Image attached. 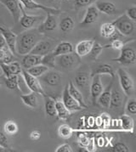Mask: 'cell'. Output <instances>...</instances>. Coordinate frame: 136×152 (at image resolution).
I'll use <instances>...</instances> for the list:
<instances>
[{"label":"cell","instance_id":"obj_30","mask_svg":"<svg viewBox=\"0 0 136 152\" xmlns=\"http://www.w3.org/2000/svg\"><path fill=\"white\" fill-rule=\"evenodd\" d=\"M119 122L121 123V127L124 131L127 132H133L134 130V119L129 115H123L120 117Z\"/></svg>","mask_w":136,"mask_h":152},{"label":"cell","instance_id":"obj_53","mask_svg":"<svg viewBox=\"0 0 136 152\" xmlns=\"http://www.w3.org/2000/svg\"><path fill=\"white\" fill-rule=\"evenodd\" d=\"M9 151V150H8V149H4V148H3V147H1V146H0V152H3V151Z\"/></svg>","mask_w":136,"mask_h":152},{"label":"cell","instance_id":"obj_20","mask_svg":"<svg viewBox=\"0 0 136 152\" xmlns=\"http://www.w3.org/2000/svg\"><path fill=\"white\" fill-rule=\"evenodd\" d=\"M123 104H124L123 94L118 89H112L111 88L109 108L111 110H115L119 109L120 107H122Z\"/></svg>","mask_w":136,"mask_h":152},{"label":"cell","instance_id":"obj_5","mask_svg":"<svg viewBox=\"0 0 136 152\" xmlns=\"http://www.w3.org/2000/svg\"><path fill=\"white\" fill-rule=\"evenodd\" d=\"M120 86L124 93L127 96H131L134 93V81L129 73L124 71L123 68H119L118 71Z\"/></svg>","mask_w":136,"mask_h":152},{"label":"cell","instance_id":"obj_7","mask_svg":"<svg viewBox=\"0 0 136 152\" xmlns=\"http://www.w3.org/2000/svg\"><path fill=\"white\" fill-rule=\"evenodd\" d=\"M21 73H22V76H23V78H24L26 84L27 88L31 92H34L37 94H40V95H42L43 97L46 96L45 93L43 91V88H42V86H41L37 77L31 76V74H29V73L27 72L25 69L21 70Z\"/></svg>","mask_w":136,"mask_h":152},{"label":"cell","instance_id":"obj_34","mask_svg":"<svg viewBox=\"0 0 136 152\" xmlns=\"http://www.w3.org/2000/svg\"><path fill=\"white\" fill-rule=\"evenodd\" d=\"M74 129L67 124H62L59 127V129H58V134L60 135V137L65 140L70 139L72 136V134H74Z\"/></svg>","mask_w":136,"mask_h":152},{"label":"cell","instance_id":"obj_24","mask_svg":"<svg viewBox=\"0 0 136 152\" xmlns=\"http://www.w3.org/2000/svg\"><path fill=\"white\" fill-rule=\"evenodd\" d=\"M20 99H21L22 102L28 107L36 108L37 106L38 99H37V94L34 92H31V94H21Z\"/></svg>","mask_w":136,"mask_h":152},{"label":"cell","instance_id":"obj_17","mask_svg":"<svg viewBox=\"0 0 136 152\" xmlns=\"http://www.w3.org/2000/svg\"><path fill=\"white\" fill-rule=\"evenodd\" d=\"M57 27V20H56L55 15L48 14L47 17L43 21V23L38 26V31L43 33L45 31H52L56 30Z\"/></svg>","mask_w":136,"mask_h":152},{"label":"cell","instance_id":"obj_56","mask_svg":"<svg viewBox=\"0 0 136 152\" xmlns=\"http://www.w3.org/2000/svg\"><path fill=\"white\" fill-rule=\"evenodd\" d=\"M1 84H2V83H0V85H1Z\"/></svg>","mask_w":136,"mask_h":152},{"label":"cell","instance_id":"obj_19","mask_svg":"<svg viewBox=\"0 0 136 152\" xmlns=\"http://www.w3.org/2000/svg\"><path fill=\"white\" fill-rule=\"evenodd\" d=\"M42 58H43V55H33V54L29 53L27 55H24L22 61H21V66L23 67V69L27 70L34 66L41 64Z\"/></svg>","mask_w":136,"mask_h":152},{"label":"cell","instance_id":"obj_3","mask_svg":"<svg viewBox=\"0 0 136 152\" xmlns=\"http://www.w3.org/2000/svg\"><path fill=\"white\" fill-rule=\"evenodd\" d=\"M120 51V55L118 58H114L111 61L125 66L135 64L136 53L135 49L131 47H124Z\"/></svg>","mask_w":136,"mask_h":152},{"label":"cell","instance_id":"obj_23","mask_svg":"<svg viewBox=\"0 0 136 152\" xmlns=\"http://www.w3.org/2000/svg\"><path fill=\"white\" fill-rule=\"evenodd\" d=\"M73 50H74V48L72 43L69 42H61L58 45H56V49L52 51V53L56 57L59 55L72 53V52H73Z\"/></svg>","mask_w":136,"mask_h":152},{"label":"cell","instance_id":"obj_39","mask_svg":"<svg viewBox=\"0 0 136 152\" xmlns=\"http://www.w3.org/2000/svg\"><path fill=\"white\" fill-rule=\"evenodd\" d=\"M109 151L113 152H129V149L124 143L118 142L117 144H115L113 146H111V149Z\"/></svg>","mask_w":136,"mask_h":152},{"label":"cell","instance_id":"obj_14","mask_svg":"<svg viewBox=\"0 0 136 152\" xmlns=\"http://www.w3.org/2000/svg\"><path fill=\"white\" fill-rule=\"evenodd\" d=\"M62 103L64 104V105L66 106V108L72 111H78L83 109V107L81 106L72 97V95L69 94L68 92V87L67 86L64 89L63 92V95H62Z\"/></svg>","mask_w":136,"mask_h":152},{"label":"cell","instance_id":"obj_54","mask_svg":"<svg viewBox=\"0 0 136 152\" xmlns=\"http://www.w3.org/2000/svg\"><path fill=\"white\" fill-rule=\"evenodd\" d=\"M48 2H50V3H54V2H56L57 0H47Z\"/></svg>","mask_w":136,"mask_h":152},{"label":"cell","instance_id":"obj_46","mask_svg":"<svg viewBox=\"0 0 136 152\" xmlns=\"http://www.w3.org/2000/svg\"><path fill=\"white\" fill-rule=\"evenodd\" d=\"M0 146L4 149H9L8 139H7L6 135L2 132H0Z\"/></svg>","mask_w":136,"mask_h":152},{"label":"cell","instance_id":"obj_51","mask_svg":"<svg viewBox=\"0 0 136 152\" xmlns=\"http://www.w3.org/2000/svg\"><path fill=\"white\" fill-rule=\"evenodd\" d=\"M94 124H95L98 128L101 127V126L103 125V122H102V119H101L100 116H97V117L94 119Z\"/></svg>","mask_w":136,"mask_h":152},{"label":"cell","instance_id":"obj_40","mask_svg":"<svg viewBox=\"0 0 136 152\" xmlns=\"http://www.w3.org/2000/svg\"><path fill=\"white\" fill-rule=\"evenodd\" d=\"M125 45V43L124 41H122L121 39H116V40H112L111 41V43L108 45L104 46V48H111V49H115V50H121Z\"/></svg>","mask_w":136,"mask_h":152},{"label":"cell","instance_id":"obj_28","mask_svg":"<svg viewBox=\"0 0 136 152\" xmlns=\"http://www.w3.org/2000/svg\"><path fill=\"white\" fill-rule=\"evenodd\" d=\"M94 75H100V76L101 75H109V76H111V77H115L113 67L111 66V65H108V64L99 65V66L93 72L92 77L94 76Z\"/></svg>","mask_w":136,"mask_h":152},{"label":"cell","instance_id":"obj_15","mask_svg":"<svg viewBox=\"0 0 136 152\" xmlns=\"http://www.w3.org/2000/svg\"><path fill=\"white\" fill-rule=\"evenodd\" d=\"M94 43L93 39H86L83 40L78 43L75 47V53L79 57H84L90 53V50L93 47Z\"/></svg>","mask_w":136,"mask_h":152},{"label":"cell","instance_id":"obj_21","mask_svg":"<svg viewBox=\"0 0 136 152\" xmlns=\"http://www.w3.org/2000/svg\"><path fill=\"white\" fill-rule=\"evenodd\" d=\"M68 87V92L69 94L72 95V97L75 100L78 102V103L80 104L81 106L83 108H87V104L84 102V99L83 97V94L80 92V90L78 89V88L77 86H75L73 84V83L72 81L69 82V84L67 85Z\"/></svg>","mask_w":136,"mask_h":152},{"label":"cell","instance_id":"obj_47","mask_svg":"<svg viewBox=\"0 0 136 152\" xmlns=\"http://www.w3.org/2000/svg\"><path fill=\"white\" fill-rule=\"evenodd\" d=\"M100 117H101V119H102L103 125H104L105 127H107V126L110 124V122H111V118H110V116H108L106 113H103V114L100 115Z\"/></svg>","mask_w":136,"mask_h":152},{"label":"cell","instance_id":"obj_25","mask_svg":"<svg viewBox=\"0 0 136 152\" xmlns=\"http://www.w3.org/2000/svg\"><path fill=\"white\" fill-rule=\"evenodd\" d=\"M4 83L8 89L12 91H20L18 75H12L10 77H4Z\"/></svg>","mask_w":136,"mask_h":152},{"label":"cell","instance_id":"obj_1","mask_svg":"<svg viewBox=\"0 0 136 152\" xmlns=\"http://www.w3.org/2000/svg\"><path fill=\"white\" fill-rule=\"evenodd\" d=\"M42 33L40 31H26L23 32L16 37L15 49L16 53L20 55H26L29 54L36 43L41 40Z\"/></svg>","mask_w":136,"mask_h":152},{"label":"cell","instance_id":"obj_37","mask_svg":"<svg viewBox=\"0 0 136 152\" xmlns=\"http://www.w3.org/2000/svg\"><path fill=\"white\" fill-rule=\"evenodd\" d=\"M104 49V46L100 45L99 43H94L93 47L90 50V57L93 59V60H97L99 57V55H101L102 53V50Z\"/></svg>","mask_w":136,"mask_h":152},{"label":"cell","instance_id":"obj_26","mask_svg":"<svg viewBox=\"0 0 136 152\" xmlns=\"http://www.w3.org/2000/svg\"><path fill=\"white\" fill-rule=\"evenodd\" d=\"M45 98V102H44V108L45 112L49 116L54 117L56 116V100L52 99L50 96L46 95Z\"/></svg>","mask_w":136,"mask_h":152},{"label":"cell","instance_id":"obj_10","mask_svg":"<svg viewBox=\"0 0 136 152\" xmlns=\"http://www.w3.org/2000/svg\"><path fill=\"white\" fill-rule=\"evenodd\" d=\"M0 32H1V35L4 37L10 53L13 55H16L17 53L15 49V43H16L17 35L10 29H9L8 27L2 26H0Z\"/></svg>","mask_w":136,"mask_h":152},{"label":"cell","instance_id":"obj_13","mask_svg":"<svg viewBox=\"0 0 136 152\" xmlns=\"http://www.w3.org/2000/svg\"><path fill=\"white\" fill-rule=\"evenodd\" d=\"M0 3L6 7L7 10L11 14L15 22H18L20 18V2L18 0H0Z\"/></svg>","mask_w":136,"mask_h":152},{"label":"cell","instance_id":"obj_4","mask_svg":"<svg viewBox=\"0 0 136 152\" xmlns=\"http://www.w3.org/2000/svg\"><path fill=\"white\" fill-rule=\"evenodd\" d=\"M20 14L22 15L21 17L20 18V25L22 28L29 30L34 27V26L43 20V16L42 15H29L26 13V9L23 5L20 3Z\"/></svg>","mask_w":136,"mask_h":152},{"label":"cell","instance_id":"obj_32","mask_svg":"<svg viewBox=\"0 0 136 152\" xmlns=\"http://www.w3.org/2000/svg\"><path fill=\"white\" fill-rule=\"evenodd\" d=\"M49 67L45 66L42 64H39V65H37V66H34L31 67L27 70H26L27 72L29 74H31V76L35 77H40L41 76H43L44 73L46 72L49 71Z\"/></svg>","mask_w":136,"mask_h":152},{"label":"cell","instance_id":"obj_43","mask_svg":"<svg viewBox=\"0 0 136 152\" xmlns=\"http://www.w3.org/2000/svg\"><path fill=\"white\" fill-rule=\"evenodd\" d=\"M91 140L87 136V135H79L78 136V143L81 146L83 147H88V145H89Z\"/></svg>","mask_w":136,"mask_h":152},{"label":"cell","instance_id":"obj_22","mask_svg":"<svg viewBox=\"0 0 136 152\" xmlns=\"http://www.w3.org/2000/svg\"><path fill=\"white\" fill-rule=\"evenodd\" d=\"M111 88H112V83H111V84L106 88V89L103 90L102 93L99 94L96 103H98L100 106H102L104 108H109Z\"/></svg>","mask_w":136,"mask_h":152},{"label":"cell","instance_id":"obj_52","mask_svg":"<svg viewBox=\"0 0 136 152\" xmlns=\"http://www.w3.org/2000/svg\"><path fill=\"white\" fill-rule=\"evenodd\" d=\"M78 151H79V152H88V150L87 149L86 147L81 146L80 148L78 149Z\"/></svg>","mask_w":136,"mask_h":152},{"label":"cell","instance_id":"obj_12","mask_svg":"<svg viewBox=\"0 0 136 152\" xmlns=\"http://www.w3.org/2000/svg\"><path fill=\"white\" fill-rule=\"evenodd\" d=\"M103 90L104 88H103V84L101 83L100 75L93 76V79L91 81V85H90V95L93 104H96L97 99Z\"/></svg>","mask_w":136,"mask_h":152},{"label":"cell","instance_id":"obj_45","mask_svg":"<svg viewBox=\"0 0 136 152\" xmlns=\"http://www.w3.org/2000/svg\"><path fill=\"white\" fill-rule=\"evenodd\" d=\"M72 146L68 144H63L60 145L56 150V152H72Z\"/></svg>","mask_w":136,"mask_h":152},{"label":"cell","instance_id":"obj_55","mask_svg":"<svg viewBox=\"0 0 136 152\" xmlns=\"http://www.w3.org/2000/svg\"><path fill=\"white\" fill-rule=\"evenodd\" d=\"M63 1H67L68 2V1H72V0H63Z\"/></svg>","mask_w":136,"mask_h":152},{"label":"cell","instance_id":"obj_35","mask_svg":"<svg viewBox=\"0 0 136 152\" xmlns=\"http://www.w3.org/2000/svg\"><path fill=\"white\" fill-rule=\"evenodd\" d=\"M56 56L53 55L52 52H50L46 55H43L41 64L49 68H53L56 66Z\"/></svg>","mask_w":136,"mask_h":152},{"label":"cell","instance_id":"obj_36","mask_svg":"<svg viewBox=\"0 0 136 152\" xmlns=\"http://www.w3.org/2000/svg\"><path fill=\"white\" fill-rule=\"evenodd\" d=\"M4 132L9 135H15L18 132V126L15 121H7L4 126Z\"/></svg>","mask_w":136,"mask_h":152},{"label":"cell","instance_id":"obj_42","mask_svg":"<svg viewBox=\"0 0 136 152\" xmlns=\"http://www.w3.org/2000/svg\"><path fill=\"white\" fill-rule=\"evenodd\" d=\"M130 20H132L133 21L136 20V7L133 6L129 8L126 10V14H125Z\"/></svg>","mask_w":136,"mask_h":152},{"label":"cell","instance_id":"obj_33","mask_svg":"<svg viewBox=\"0 0 136 152\" xmlns=\"http://www.w3.org/2000/svg\"><path fill=\"white\" fill-rule=\"evenodd\" d=\"M75 83L78 88H86L89 83V76L87 72H79L75 77Z\"/></svg>","mask_w":136,"mask_h":152},{"label":"cell","instance_id":"obj_29","mask_svg":"<svg viewBox=\"0 0 136 152\" xmlns=\"http://www.w3.org/2000/svg\"><path fill=\"white\" fill-rule=\"evenodd\" d=\"M60 30L62 32L64 33H67V32H70L71 31L73 30L75 26V23L73 19L70 16H66L64 18L62 19L60 22Z\"/></svg>","mask_w":136,"mask_h":152},{"label":"cell","instance_id":"obj_49","mask_svg":"<svg viewBox=\"0 0 136 152\" xmlns=\"http://www.w3.org/2000/svg\"><path fill=\"white\" fill-rule=\"evenodd\" d=\"M0 49H4V50H6V51H10V49L7 46V43L4 38V37L2 35H0Z\"/></svg>","mask_w":136,"mask_h":152},{"label":"cell","instance_id":"obj_6","mask_svg":"<svg viewBox=\"0 0 136 152\" xmlns=\"http://www.w3.org/2000/svg\"><path fill=\"white\" fill-rule=\"evenodd\" d=\"M56 61L65 69H72L77 66L80 62V57L76 53H69L66 55H61L56 57Z\"/></svg>","mask_w":136,"mask_h":152},{"label":"cell","instance_id":"obj_41","mask_svg":"<svg viewBox=\"0 0 136 152\" xmlns=\"http://www.w3.org/2000/svg\"><path fill=\"white\" fill-rule=\"evenodd\" d=\"M126 111L130 115H135L136 113V101L135 99H129L126 105Z\"/></svg>","mask_w":136,"mask_h":152},{"label":"cell","instance_id":"obj_18","mask_svg":"<svg viewBox=\"0 0 136 152\" xmlns=\"http://www.w3.org/2000/svg\"><path fill=\"white\" fill-rule=\"evenodd\" d=\"M40 77L43 83H45L48 85L52 86V87L57 86L61 82V74L57 72H55V71H48Z\"/></svg>","mask_w":136,"mask_h":152},{"label":"cell","instance_id":"obj_27","mask_svg":"<svg viewBox=\"0 0 136 152\" xmlns=\"http://www.w3.org/2000/svg\"><path fill=\"white\" fill-rule=\"evenodd\" d=\"M56 116L61 120H67L71 116V111L68 110L62 101H56Z\"/></svg>","mask_w":136,"mask_h":152},{"label":"cell","instance_id":"obj_48","mask_svg":"<svg viewBox=\"0 0 136 152\" xmlns=\"http://www.w3.org/2000/svg\"><path fill=\"white\" fill-rule=\"evenodd\" d=\"M40 137H41V134L37 130H34V131H32L31 134H30V139L31 140H34V141L39 140Z\"/></svg>","mask_w":136,"mask_h":152},{"label":"cell","instance_id":"obj_11","mask_svg":"<svg viewBox=\"0 0 136 152\" xmlns=\"http://www.w3.org/2000/svg\"><path fill=\"white\" fill-rule=\"evenodd\" d=\"M99 10H97L95 5L94 4V5L93 4L89 5L86 10V13H85V15L83 17V21L79 24L80 27H84L86 26L94 24V22L97 21V20L99 18Z\"/></svg>","mask_w":136,"mask_h":152},{"label":"cell","instance_id":"obj_38","mask_svg":"<svg viewBox=\"0 0 136 152\" xmlns=\"http://www.w3.org/2000/svg\"><path fill=\"white\" fill-rule=\"evenodd\" d=\"M8 66L12 75H19L21 73L22 68L20 66V64L17 61H11L10 63L8 64Z\"/></svg>","mask_w":136,"mask_h":152},{"label":"cell","instance_id":"obj_9","mask_svg":"<svg viewBox=\"0 0 136 152\" xmlns=\"http://www.w3.org/2000/svg\"><path fill=\"white\" fill-rule=\"evenodd\" d=\"M18 1L23 5L25 9H27V10H41L47 14H52L55 15L61 14L60 10L56 9V8L44 6L41 4H38L37 2H35L34 0H18Z\"/></svg>","mask_w":136,"mask_h":152},{"label":"cell","instance_id":"obj_50","mask_svg":"<svg viewBox=\"0 0 136 152\" xmlns=\"http://www.w3.org/2000/svg\"><path fill=\"white\" fill-rule=\"evenodd\" d=\"M105 139L103 137H99L96 140V144H97V145L99 146V147H103V146L105 145Z\"/></svg>","mask_w":136,"mask_h":152},{"label":"cell","instance_id":"obj_16","mask_svg":"<svg viewBox=\"0 0 136 152\" xmlns=\"http://www.w3.org/2000/svg\"><path fill=\"white\" fill-rule=\"evenodd\" d=\"M94 5L97 8V10H99V12L105 14L107 15H114L117 13L116 5L111 2L98 0L95 2Z\"/></svg>","mask_w":136,"mask_h":152},{"label":"cell","instance_id":"obj_44","mask_svg":"<svg viewBox=\"0 0 136 152\" xmlns=\"http://www.w3.org/2000/svg\"><path fill=\"white\" fill-rule=\"evenodd\" d=\"M95 2V0H75V4L78 7L89 6Z\"/></svg>","mask_w":136,"mask_h":152},{"label":"cell","instance_id":"obj_2","mask_svg":"<svg viewBox=\"0 0 136 152\" xmlns=\"http://www.w3.org/2000/svg\"><path fill=\"white\" fill-rule=\"evenodd\" d=\"M112 24L115 26L116 29L124 36L132 35L135 30V21L130 20L126 15H123L117 20L112 21Z\"/></svg>","mask_w":136,"mask_h":152},{"label":"cell","instance_id":"obj_31","mask_svg":"<svg viewBox=\"0 0 136 152\" xmlns=\"http://www.w3.org/2000/svg\"><path fill=\"white\" fill-rule=\"evenodd\" d=\"M117 31L115 26L112 24V22H105L101 25L100 27V34L105 38H110Z\"/></svg>","mask_w":136,"mask_h":152},{"label":"cell","instance_id":"obj_8","mask_svg":"<svg viewBox=\"0 0 136 152\" xmlns=\"http://www.w3.org/2000/svg\"><path fill=\"white\" fill-rule=\"evenodd\" d=\"M55 41L52 39H41L31 49L30 54L37 55H44L53 51Z\"/></svg>","mask_w":136,"mask_h":152}]
</instances>
